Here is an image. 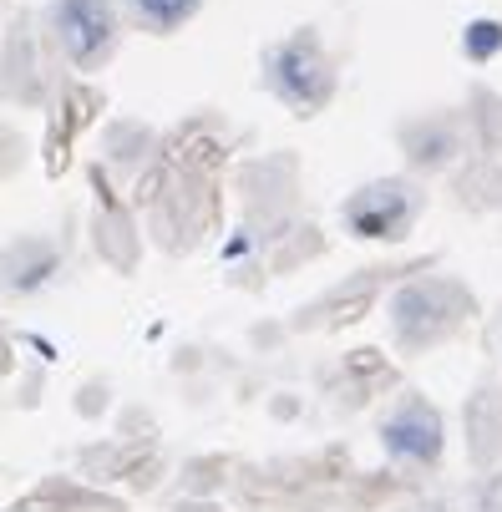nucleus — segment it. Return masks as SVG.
<instances>
[{"label": "nucleus", "mask_w": 502, "mask_h": 512, "mask_svg": "<svg viewBox=\"0 0 502 512\" xmlns=\"http://www.w3.org/2000/svg\"><path fill=\"white\" fill-rule=\"evenodd\" d=\"M51 31L77 66H102L117 46V16L107 0H56Z\"/></svg>", "instance_id": "1"}, {"label": "nucleus", "mask_w": 502, "mask_h": 512, "mask_svg": "<svg viewBox=\"0 0 502 512\" xmlns=\"http://www.w3.org/2000/svg\"><path fill=\"white\" fill-rule=\"evenodd\" d=\"M274 87L290 97L295 107H305V112L330 97V66H325L315 36H295L290 46L279 51V61H274Z\"/></svg>", "instance_id": "2"}, {"label": "nucleus", "mask_w": 502, "mask_h": 512, "mask_svg": "<svg viewBox=\"0 0 502 512\" xmlns=\"http://www.w3.org/2000/svg\"><path fill=\"white\" fill-rule=\"evenodd\" d=\"M406 218H411V203L396 183H381V188H366L361 198H350V224L355 234H366V239H391L406 229Z\"/></svg>", "instance_id": "3"}, {"label": "nucleus", "mask_w": 502, "mask_h": 512, "mask_svg": "<svg viewBox=\"0 0 502 512\" xmlns=\"http://www.w3.org/2000/svg\"><path fill=\"white\" fill-rule=\"evenodd\" d=\"M386 447H391V452H406V457H421V462H432V457L442 452V421H437V411L406 406L396 421H386Z\"/></svg>", "instance_id": "4"}, {"label": "nucleus", "mask_w": 502, "mask_h": 512, "mask_svg": "<svg viewBox=\"0 0 502 512\" xmlns=\"http://www.w3.org/2000/svg\"><path fill=\"white\" fill-rule=\"evenodd\" d=\"M442 295H447V289H437V284H411V289L396 295V325H401L406 340H432V335L447 330L452 315H437Z\"/></svg>", "instance_id": "5"}, {"label": "nucleus", "mask_w": 502, "mask_h": 512, "mask_svg": "<svg viewBox=\"0 0 502 512\" xmlns=\"http://www.w3.org/2000/svg\"><path fill=\"white\" fill-rule=\"evenodd\" d=\"M132 6H137V16L148 21V26L168 31V26H183L198 11V0H132Z\"/></svg>", "instance_id": "6"}, {"label": "nucleus", "mask_w": 502, "mask_h": 512, "mask_svg": "<svg viewBox=\"0 0 502 512\" xmlns=\"http://www.w3.org/2000/svg\"><path fill=\"white\" fill-rule=\"evenodd\" d=\"M497 46H502V26H497V21H477V26L467 31V51H472L477 61H482V56H492Z\"/></svg>", "instance_id": "7"}]
</instances>
